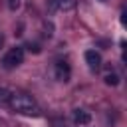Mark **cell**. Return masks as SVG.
Segmentation results:
<instances>
[{"label":"cell","mask_w":127,"mask_h":127,"mask_svg":"<svg viewBox=\"0 0 127 127\" xmlns=\"http://www.w3.org/2000/svg\"><path fill=\"white\" fill-rule=\"evenodd\" d=\"M8 2V8L10 10H18L20 8V0H6Z\"/></svg>","instance_id":"8"},{"label":"cell","mask_w":127,"mask_h":127,"mask_svg":"<svg viewBox=\"0 0 127 127\" xmlns=\"http://www.w3.org/2000/svg\"><path fill=\"white\" fill-rule=\"evenodd\" d=\"M0 46H2V38H0Z\"/></svg>","instance_id":"10"},{"label":"cell","mask_w":127,"mask_h":127,"mask_svg":"<svg viewBox=\"0 0 127 127\" xmlns=\"http://www.w3.org/2000/svg\"><path fill=\"white\" fill-rule=\"evenodd\" d=\"M71 119H73L75 125H89V123H91V113L77 107V109L71 111Z\"/></svg>","instance_id":"5"},{"label":"cell","mask_w":127,"mask_h":127,"mask_svg":"<svg viewBox=\"0 0 127 127\" xmlns=\"http://www.w3.org/2000/svg\"><path fill=\"white\" fill-rule=\"evenodd\" d=\"M6 103L10 105V109H14L16 113H22V115H40V107L36 103V99L28 93H22V91H12L6 95Z\"/></svg>","instance_id":"1"},{"label":"cell","mask_w":127,"mask_h":127,"mask_svg":"<svg viewBox=\"0 0 127 127\" xmlns=\"http://www.w3.org/2000/svg\"><path fill=\"white\" fill-rule=\"evenodd\" d=\"M99 2H107V0H99Z\"/></svg>","instance_id":"9"},{"label":"cell","mask_w":127,"mask_h":127,"mask_svg":"<svg viewBox=\"0 0 127 127\" xmlns=\"http://www.w3.org/2000/svg\"><path fill=\"white\" fill-rule=\"evenodd\" d=\"M24 62V48H10L6 52V56L2 58V65L6 69H12V67H18L20 64Z\"/></svg>","instance_id":"2"},{"label":"cell","mask_w":127,"mask_h":127,"mask_svg":"<svg viewBox=\"0 0 127 127\" xmlns=\"http://www.w3.org/2000/svg\"><path fill=\"white\" fill-rule=\"evenodd\" d=\"M54 75H56L58 81H69V77H71V67H69V64L64 62V60H58V62L54 64Z\"/></svg>","instance_id":"3"},{"label":"cell","mask_w":127,"mask_h":127,"mask_svg":"<svg viewBox=\"0 0 127 127\" xmlns=\"http://www.w3.org/2000/svg\"><path fill=\"white\" fill-rule=\"evenodd\" d=\"M103 79H105V83H107V85H113V87L119 83V75H117L115 71H109V73H105V77H103Z\"/></svg>","instance_id":"7"},{"label":"cell","mask_w":127,"mask_h":127,"mask_svg":"<svg viewBox=\"0 0 127 127\" xmlns=\"http://www.w3.org/2000/svg\"><path fill=\"white\" fill-rule=\"evenodd\" d=\"M75 6V0H48L50 12H67Z\"/></svg>","instance_id":"4"},{"label":"cell","mask_w":127,"mask_h":127,"mask_svg":"<svg viewBox=\"0 0 127 127\" xmlns=\"http://www.w3.org/2000/svg\"><path fill=\"white\" fill-rule=\"evenodd\" d=\"M85 62H87V65H89L91 71H97L101 67V56L95 50H87L85 52Z\"/></svg>","instance_id":"6"}]
</instances>
